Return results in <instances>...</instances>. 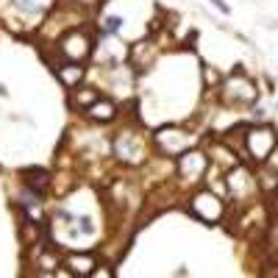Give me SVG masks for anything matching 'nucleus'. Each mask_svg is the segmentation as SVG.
Returning a JSON list of instances; mask_svg holds the SVG:
<instances>
[{"label": "nucleus", "instance_id": "1", "mask_svg": "<svg viewBox=\"0 0 278 278\" xmlns=\"http://www.w3.org/2000/svg\"><path fill=\"white\" fill-rule=\"evenodd\" d=\"M276 147H278V134L273 131L270 125L248 128V134H245V153L253 161H267Z\"/></svg>", "mask_w": 278, "mask_h": 278}, {"label": "nucleus", "instance_id": "2", "mask_svg": "<svg viewBox=\"0 0 278 278\" xmlns=\"http://www.w3.org/2000/svg\"><path fill=\"white\" fill-rule=\"evenodd\" d=\"M192 214L206 225H214L222 217V198H217L214 192H206V189L198 192L192 198Z\"/></svg>", "mask_w": 278, "mask_h": 278}, {"label": "nucleus", "instance_id": "3", "mask_svg": "<svg viewBox=\"0 0 278 278\" xmlns=\"http://www.w3.org/2000/svg\"><path fill=\"white\" fill-rule=\"evenodd\" d=\"M222 95L228 97L231 103H242V106H248V103H256L259 89L248 81V78L242 75V72H239V70H236L234 75L225 81V86H222Z\"/></svg>", "mask_w": 278, "mask_h": 278}, {"label": "nucleus", "instance_id": "4", "mask_svg": "<svg viewBox=\"0 0 278 278\" xmlns=\"http://www.w3.org/2000/svg\"><path fill=\"white\" fill-rule=\"evenodd\" d=\"M59 50H62V56L67 62H83V59L92 53V39L83 34V31H70V34L62 36Z\"/></svg>", "mask_w": 278, "mask_h": 278}, {"label": "nucleus", "instance_id": "5", "mask_svg": "<svg viewBox=\"0 0 278 278\" xmlns=\"http://www.w3.org/2000/svg\"><path fill=\"white\" fill-rule=\"evenodd\" d=\"M206 167H208L206 153H201V150H184V153H181V159H178V175L184 181H201L203 173H206Z\"/></svg>", "mask_w": 278, "mask_h": 278}, {"label": "nucleus", "instance_id": "6", "mask_svg": "<svg viewBox=\"0 0 278 278\" xmlns=\"http://www.w3.org/2000/svg\"><path fill=\"white\" fill-rule=\"evenodd\" d=\"M189 142H192V137L184 134V131H178V128H161V131H156V145H159L167 156H178V153H184L189 147Z\"/></svg>", "mask_w": 278, "mask_h": 278}, {"label": "nucleus", "instance_id": "7", "mask_svg": "<svg viewBox=\"0 0 278 278\" xmlns=\"http://www.w3.org/2000/svg\"><path fill=\"white\" fill-rule=\"evenodd\" d=\"M114 153H117L120 159H125V153H134V161H142L145 159V145L137 139V134L131 131H123L117 139H114Z\"/></svg>", "mask_w": 278, "mask_h": 278}, {"label": "nucleus", "instance_id": "8", "mask_svg": "<svg viewBox=\"0 0 278 278\" xmlns=\"http://www.w3.org/2000/svg\"><path fill=\"white\" fill-rule=\"evenodd\" d=\"M228 189L231 192H239V198H245V195L253 189V175H250L245 167H234L228 175Z\"/></svg>", "mask_w": 278, "mask_h": 278}, {"label": "nucleus", "instance_id": "9", "mask_svg": "<svg viewBox=\"0 0 278 278\" xmlns=\"http://www.w3.org/2000/svg\"><path fill=\"white\" fill-rule=\"evenodd\" d=\"M86 114L92 120H97V123H111V120L117 117V106H114V100H100L97 97L92 106H86Z\"/></svg>", "mask_w": 278, "mask_h": 278}, {"label": "nucleus", "instance_id": "10", "mask_svg": "<svg viewBox=\"0 0 278 278\" xmlns=\"http://www.w3.org/2000/svg\"><path fill=\"white\" fill-rule=\"evenodd\" d=\"M83 72H86V67H81V62H70L64 64L62 70H59V78H62L64 86H70V89H75L78 81L83 78Z\"/></svg>", "mask_w": 278, "mask_h": 278}, {"label": "nucleus", "instance_id": "11", "mask_svg": "<svg viewBox=\"0 0 278 278\" xmlns=\"http://www.w3.org/2000/svg\"><path fill=\"white\" fill-rule=\"evenodd\" d=\"M22 181H25V187H31L34 189L36 195L39 192H45V189H48V184H50V175L45 173V170H25V173H22Z\"/></svg>", "mask_w": 278, "mask_h": 278}, {"label": "nucleus", "instance_id": "12", "mask_svg": "<svg viewBox=\"0 0 278 278\" xmlns=\"http://www.w3.org/2000/svg\"><path fill=\"white\" fill-rule=\"evenodd\" d=\"M67 267L75 276H92V267H95V259L86 253V256H81V253H72V256H67Z\"/></svg>", "mask_w": 278, "mask_h": 278}, {"label": "nucleus", "instance_id": "13", "mask_svg": "<svg viewBox=\"0 0 278 278\" xmlns=\"http://www.w3.org/2000/svg\"><path fill=\"white\" fill-rule=\"evenodd\" d=\"M50 0H14V8L20 14H25V17H34V14H42L45 8H48Z\"/></svg>", "mask_w": 278, "mask_h": 278}, {"label": "nucleus", "instance_id": "14", "mask_svg": "<svg viewBox=\"0 0 278 278\" xmlns=\"http://www.w3.org/2000/svg\"><path fill=\"white\" fill-rule=\"evenodd\" d=\"M75 106H92L97 100V92L92 89V86H83V89H75Z\"/></svg>", "mask_w": 278, "mask_h": 278}, {"label": "nucleus", "instance_id": "15", "mask_svg": "<svg viewBox=\"0 0 278 278\" xmlns=\"http://www.w3.org/2000/svg\"><path fill=\"white\" fill-rule=\"evenodd\" d=\"M120 28H123V17H120V14H109V17H103V31H106V34H117Z\"/></svg>", "mask_w": 278, "mask_h": 278}, {"label": "nucleus", "instance_id": "16", "mask_svg": "<svg viewBox=\"0 0 278 278\" xmlns=\"http://www.w3.org/2000/svg\"><path fill=\"white\" fill-rule=\"evenodd\" d=\"M211 3H214V6L220 8L222 14H231V8H228V3H225V0H211Z\"/></svg>", "mask_w": 278, "mask_h": 278}, {"label": "nucleus", "instance_id": "17", "mask_svg": "<svg viewBox=\"0 0 278 278\" xmlns=\"http://www.w3.org/2000/svg\"><path fill=\"white\" fill-rule=\"evenodd\" d=\"M6 95H8V89L3 86V83H0V97H6Z\"/></svg>", "mask_w": 278, "mask_h": 278}, {"label": "nucleus", "instance_id": "18", "mask_svg": "<svg viewBox=\"0 0 278 278\" xmlns=\"http://www.w3.org/2000/svg\"><path fill=\"white\" fill-rule=\"evenodd\" d=\"M75 3H92V0H75Z\"/></svg>", "mask_w": 278, "mask_h": 278}]
</instances>
